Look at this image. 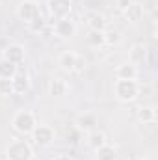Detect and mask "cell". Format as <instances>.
I'll return each instance as SVG.
<instances>
[{
    "label": "cell",
    "instance_id": "1",
    "mask_svg": "<svg viewBox=\"0 0 158 160\" xmlns=\"http://www.w3.org/2000/svg\"><path fill=\"white\" fill-rule=\"evenodd\" d=\"M34 147L24 138H11L6 145V160H32Z\"/></svg>",
    "mask_w": 158,
    "mask_h": 160
},
{
    "label": "cell",
    "instance_id": "2",
    "mask_svg": "<svg viewBox=\"0 0 158 160\" xmlns=\"http://www.w3.org/2000/svg\"><path fill=\"white\" fill-rule=\"evenodd\" d=\"M37 116L32 110H19L15 112L13 119H11V127L17 134L21 136H30L34 132V128L37 127Z\"/></svg>",
    "mask_w": 158,
    "mask_h": 160
},
{
    "label": "cell",
    "instance_id": "3",
    "mask_svg": "<svg viewBox=\"0 0 158 160\" xmlns=\"http://www.w3.org/2000/svg\"><path fill=\"white\" fill-rule=\"evenodd\" d=\"M141 91V86L138 84V80H121L117 78L114 82V97L121 102H132L138 99Z\"/></svg>",
    "mask_w": 158,
    "mask_h": 160
},
{
    "label": "cell",
    "instance_id": "4",
    "mask_svg": "<svg viewBox=\"0 0 158 160\" xmlns=\"http://www.w3.org/2000/svg\"><path fill=\"white\" fill-rule=\"evenodd\" d=\"M39 15H41V9H39V4L36 0H22L17 6V17L22 22H26V24L34 22Z\"/></svg>",
    "mask_w": 158,
    "mask_h": 160
},
{
    "label": "cell",
    "instance_id": "5",
    "mask_svg": "<svg viewBox=\"0 0 158 160\" xmlns=\"http://www.w3.org/2000/svg\"><path fill=\"white\" fill-rule=\"evenodd\" d=\"M30 136H32V140H34L36 145H39V147H48V145H52L54 140H56V130H54L50 125H39V123H37V127L34 128V132H32Z\"/></svg>",
    "mask_w": 158,
    "mask_h": 160
},
{
    "label": "cell",
    "instance_id": "6",
    "mask_svg": "<svg viewBox=\"0 0 158 160\" xmlns=\"http://www.w3.org/2000/svg\"><path fill=\"white\" fill-rule=\"evenodd\" d=\"M47 9L54 21L65 19L73 11V0H47Z\"/></svg>",
    "mask_w": 158,
    "mask_h": 160
},
{
    "label": "cell",
    "instance_id": "7",
    "mask_svg": "<svg viewBox=\"0 0 158 160\" xmlns=\"http://www.w3.org/2000/svg\"><path fill=\"white\" fill-rule=\"evenodd\" d=\"M24 58H26V48H24L22 45H17V43L6 47L4 52H2V60L13 63V65H17V67L24 62Z\"/></svg>",
    "mask_w": 158,
    "mask_h": 160
},
{
    "label": "cell",
    "instance_id": "8",
    "mask_svg": "<svg viewBox=\"0 0 158 160\" xmlns=\"http://www.w3.org/2000/svg\"><path fill=\"white\" fill-rule=\"evenodd\" d=\"M52 30H54V34H56L58 38L69 39V38H73V36L77 34V24H75V21H71L69 17H65V19H58V21L54 22Z\"/></svg>",
    "mask_w": 158,
    "mask_h": 160
},
{
    "label": "cell",
    "instance_id": "9",
    "mask_svg": "<svg viewBox=\"0 0 158 160\" xmlns=\"http://www.w3.org/2000/svg\"><path fill=\"white\" fill-rule=\"evenodd\" d=\"M75 125H77V128H78L80 132L89 134V132H93L97 128V118L91 112H84V114H80L78 118H77Z\"/></svg>",
    "mask_w": 158,
    "mask_h": 160
},
{
    "label": "cell",
    "instance_id": "10",
    "mask_svg": "<svg viewBox=\"0 0 158 160\" xmlns=\"http://www.w3.org/2000/svg\"><path fill=\"white\" fill-rule=\"evenodd\" d=\"M77 58H78L77 52H73V50H63V52L58 56V65H60V69L65 71V73H73V71H75Z\"/></svg>",
    "mask_w": 158,
    "mask_h": 160
},
{
    "label": "cell",
    "instance_id": "11",
    "mask_svg": "<svg viewBox=\"0 0 158 160\" xmlns=\"http://www.w3.org/2000/svg\"><path fill=\"white\" fill-rule=\"evenodd\" d=\"M116 78L121 80H136L138 78V65L130 63V62H125L116 67Z\"/></svg>",
    "mask_w": 158,
    "mask_h": 160
},
{
    "label": "cell",
    "instance_id": "12",
    "mask_svg": "<svg viewBox=\"0 0 158 160\" xmlns=\"http://www.w3.org/2000/svg\"><path fill=\"white\" fill-rule=\"evenodd\" d=\"M11 80H13V93L15 95H24L30 89V77L26 73H19L17 71Z\"/></svg>",
    "mask_w": 158,
    "mask_h": 160
},
{
    "label": "cell",
    "instance_id": "13",
    "mask_svg": "<svg viewBox=\"0 0 158 160\" xmlns=\"http://www.w3.org/2000/svg\"><path fill=\"white\" fill-rule=\"evenodd\" d=\"M145 60H147V48H145V45H141V43L132 45L130 50H128V62L134 63V65H140Z\"/></svg>",
    "mask_w": 158,
    "mask_h": 160
},
{
    "label": "cell",
    "instance_id": "14",
    "mask_svg": "<svg viewBox=\"0 0 158 160\" xmlns=\"http://www.w3.org/2000/svg\"><path fill=\"white\" fill-rule=\"evenodd\" d=\"M67 91H69L67 80L56 77V78H52L48 82V95L50 97H63V95H67Z\"/></svg>",
    "mask_w": 158,
    "mask_h": 160
},
{
    "label": "cell",
    "instance_id": "15",
    "mask_svg": "<svg viewBox=\"0 0 158 160\" xmlns=\"http://www.w3.org/2000/svg\"><path fill=\"white\" fill-rule=\"evenodd\" d=\"M86 22L89 24V28H91V30L106 32V28H108V21H106V17H104V15H101V13H89Z\"/></svg>",
    "mask_w": 158,
    "mask_h": 160
},
{
    "label": "cell",
    "instance_id": "16",
    "mask_svg": "<svg viewBox=\"0 0 158 160\" xmlns=\"http://www.w3.org/2000/svg\"><path fill=\"white\" fill-rule=\"evenodd\" d=\"M117 158V149L114 145H110L108 142L104 145H101L99 149H95V160H116Z\"/></svg>",
    "mask_w": 158,
    "mask_h": 160
},
{
    "label": "cell",
    "instance_id": "17",
    "mask_svg": "<svg viewBox=\"0 0 158 160\" xmlns=\"http://www.w3.org/2000/svg\"><path fill=\"white\" fill-rule=\"evenodd\" d=\"M143 13H145L143 6H141V4H138V2H132V4H130V8H128L123 15H125V19H126L128 22H138V21H141V19H143Z\"/></svg>",
    "mask_w": 158,
    "mask_h": 160
},
{
    "label": "cell",
    "instance_id": "18",
    "mask_svg": "<svg viewBox=\"0 0 158 160\" xmlns=\"http://www.w3.org/2000/svg\"><path fill=\"white\" fill-rule=\"evenodd\" d=\"M136 118H138L140 123H143V125H153L156 121V110L153 106H141V108H138Z\"/></svg>",
    "mask_w": 158,
    "mask_h": 160
},
{
    "label": "cell",
    "instance_id": "19",
    "mask_svg": "<svg viewBox=\"0 0 158 160\" xmlns=\"http://www.w3.org/2000/svg\"><path fill=\"white\" fill-rule=\"evenodd\" d=\"M106 143V136H104V132L102 130H99V128H95L93 132H89L87 134V145L95 151V149H99L101 145H104Z\"/></svg>",
    "mask_w": 158,
    "mask_h": 160
},
{
    "label": "cell",
    "instance_id": "20",
    "mask_svg": "<svg viewBox=\"0 0 158 160\" xmlns=\"http://www.w3.org/2000/svg\"><path fill=\"white\" fill-rule=\"evenodd\" d=\"M87 43H89L91 47H95V48H99V47L106 45V41H104V32L89 30V34H87Z\"/></svg>",
    "mask_w": 158,
    "mask_h": 160
},
{
    "label": "cell",
    "instance_id": "21",
    "mask_svg": "<svg viewBox=\"0 0 158 160\" xmlns=\"http://www.w3.org/2000/svg\"><path fill=\"white\" fill-rule=\"evenodd\" d=\"M15 73H17V65L9 63V62H6V60L0 62V77H2V78H13Z\"/></svg>",
    "mask_w": 158,
    "mask_h": 160
},
{
    "label": "cell",
    "instance_id": "22",
    "mask_svg": "<svg viewBox=\"0 0 158 160\" xmlns=\"http://www.w3.org/2000/svg\"><path fill=\"white\" fill-rule=\"evenodd\" d=\"M0 95L2 97H11L13 93V80L11 78H2L0 77Z\"/></svg>",
    "mask_w": 158,
    "mask_h": 160
},
{
    "label": "cell",
    "instance_id": "23",
    "mask_svg": "<svg viewBox=\"0 0 158 160\" xmlns=\"http://www.w3.org/2000/svg\"><path fill=\"white\" fill-rule=\"evenodd\" d=\"M104 41H106V45H117L121 41V32L119 30H106L104 32Z\"/></svg>",
    "mask_w": 158,
    "mask_h": 160
},
{
    "label": "cell",
    "instance_id": "24",
    "mask_svg": "<svg viewBox=\"0 0 158 160\" xmlns=\"http://www.w3.org/2000/svg\"><path fill=\"white\" fill-rule=\"evenodd\" d=\"M28 26H30V28H32L34 32H39V30H43V28H45V19H43V17L39 15V17H37V19H36L34 22H30Z\"/></svg>",
    "mask_w": 158,
    "mask_h": 160
},
{
    "label": "cell",
    "instance_id": "25",
    "mask_svg": "<svg viewBox=\"0 0 158 160\" xmlns=\"http://www.w3.org/2000/svg\"><path fill=\"white\" fill-rule=\"evenodd\" d=\"M134 0H116V6H117V9L121 13H125L128 8H130V4H132Z\"/></svg>",
    "mask_w": 158,
    "mask_h": 160
},
{
    "label": "cell",
    "instance_id": "26",
    "mask_svg": "<svg viewBox=\"0 0 158 160\" xmlns=\"http://www.w3.org/2000/svg\"><path fill=\"white\" fill-rule=\"evenodd\" d=\"M84 69H86V60H84L82 56H78V58H77V63H75V71H77V73H82Z\"/></svg>",
    "mask_w": 158,
    "mask_h": 160
},
{
    "label": "cell",
    "instance_id": "27",
    "mask_svg": "<svg viewBox=\"0 0 158 160\" xmlns=\"http://www.w3.org/2000/svg\"><path fill=\"white\" fill-rule=\"evenodd\" d=\"M52 160H75L73 157H69V155H56Z\"/></svg>",
    "mask_w": 158,
    "mask_h": 160
},
{
    "label": "cell",
    "instance_id": "28",
    "mask_svg": "<svg viewBox=\"0 0 158 160\" xmlns=\"http://www.w3.org/2000/svg\"><path fill=\"white\" fill-rule=\"evenodd\" d=\"M126 160H143L141 157H138V155H132V157H128Z\"/></svg>",
    "mask_w": 158,
    "mask_h": 160
}]
</instances>
